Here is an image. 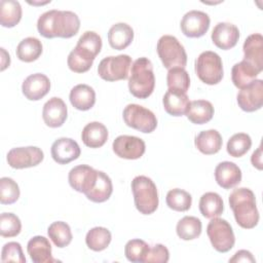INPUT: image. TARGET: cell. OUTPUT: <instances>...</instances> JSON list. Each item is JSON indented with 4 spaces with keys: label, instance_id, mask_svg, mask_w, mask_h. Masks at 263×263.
Returning a JSON list of instances; mask_svg holds the SVG:
<instances>
[{
    "label": "cell",
    "instance_id": "1",
    "mask_svg": "<svg viewBox=\"0 0 263 263\" xmlns=\"http://www.w3.org/2000/svg\"><path fill=\"white\" fill-rule=\"evenodd\" d=\"M80 28L78 15L70 10L51 9L42 13L37 21V29L45 38H71Z\"/></svg>",
    "mask_w": 263,
    "mask_h": 263
},
{
    "label": "cell",
    "instance_id": "2",
    "mask_svg": "<svg viewBox=\"0 0 263 263\" xmlns=\"http://www.w3.org/2000/svg\"><path fill=\"white\" fill-rule=\"evenodd\" d=\"M229 205L236 223L245 229H252L259 222V212L254 192L249 188L234 189L229 195Z\"/></svg>",
    "mask_w": 263,
    "mask_h": 263
},
{
    "label": "cell",
    "instance_id": "3",
    "mask_svg": "<svg viewBox=\"0 0 263 263\" xmlns=\"http://www.w3.org/2000/svg\"><path fill=\"white\" fill-rule=\"evenodd\" d=\"M155 77L153 66L148 58L137 59L130 67L128 78V89L130 93L139 99L148 98L154 90Z\"/></svg>",
    "mask_w": 263,
    "mask_h": 263
},
{
    "label": "cell",
    "instance_id": "4",
    "mask_svg": "<svg viewBox=\"0 0 263 263\" xmlns=\"http://www.w3.org/2000/svg\"><path fill=\"white\" fill-rule=\"evenodd\" d=\"M132 191L137 210L143 215L154 213L158 206V193L154 182L146 176H137L132 181Z\"/></svg>",
    "mask_w": 263,
    "mask_h": 263
},
{
    "label": "cell",
    "instance_id": "5",
    "mask_svg": "<svg viewBox=\"0 0 263 263\" xmlns=\"http://www.w3.org/2000/svg\"><path fill=\"white\" fill-rule=\"evenodd\" d=\"M157 53L164 68H184L187 64V53L180 41L172 35H163L157 42Z\"/></svg>",
    "mask_w": 263,
    "mask_h": 263
},
{
    "label": "cell",
    "instance_id": "6",
    "mask_svg": "<svg viewBox=\"0 0 263 263\" xmlns=\"http://www.w3.org/2000/svg\"><path fill=\"white\" fill-rule=\"evenodd\" d=\"M195 73L205 84L214 85L223 78V64L217 52L205 50L195 60Z\"/></svg>",
    "mask_w": 263,
    "mask_h": 263
},
{
    "label": "cell",
    "instance_id": "7",
    "mask_svg": "<svg viewBox=\"0 0 263 263\" xmlns=\"http://www.w3.org/2000/svg\"><path fill=\"white\" fill-rule=\"evenodd\" d=\"M206 233L213 248L220 253H226L234 246L235 236L232 227L224 219L213 218L208 224Z\"/></svg>",
    "mask_w": 263,
    "mask_h": 263
},
{
    "label": "cell",
    "instance_id": "8",
    "mask_svg": "<svg viewBox=\"0 0 263 263\" xmlns=\"http://www.w3.org/2000/svg\"><path fill=\"white\" fill-rule=\"evenodd\" d=\"M125 124L145 134L152 133L157 126L154 113L138 104H128L122 113Z\"/></svg>",
    "mask_w": 263,
    "mask_h": 263
},
{
    "label": "cell",
    "instance_id": "9",
    "mask_svg": "<svg viewBox=\"0 0 263 263\" xmlns=\"http://www.w3.org/2000/svg\"><path fill=\"white\" fill-rule=\"evenodd\" d=\"M132 67V58L128 54L110 55L104 58L98 66L99 76L106 81L126 79Z\"/></svg>",
    "mask_w": 263,
    "mask_h": 263
},
{
    "label": "cell",
    "instance_id": "10",
    "mask_svg": "<svg viewBox=\"0 0 263 263\" xmlns=\"http://www.w3.org/2000/svg\"><path fill=\"white\" fill-rule=\"evenodd\" d=\"M44 158L43 151L36 146L16 147L8 151L6 159L13 168H26L38 165Z\"/></svg>",
    "mask_w": 263,
    "mask_h": 263
},
{
    "label": "cell",
    "instance_id": "11",
    "mask_svg": "<svg viewBox=\"0 0 263 263\" xmlns=\"http://www.w3.org/2000/svg\"><path fill=\"white\" fill-rule=\"evenodd\" d=\"M99 171L86 164H79L71 168L68 175L70 186L85 195L89 193L96 186Z\"/></svg>",
    "mask_w": 263,
    "mask_h": 263
},
{
    "label": "cell",
    "instance_id": "12",
    "mask_svg": "<svg viewBox=\"0 0 263 263\" xmlns=\"http://www.w3.org/2000/svg\"><path fill=\"white\" fill-rule=\"evenodd\" d=\"M112 148L114 153L120 158L138 159L145 153L146 145L139 137L122 135L113 141Z\"/></svg>",
    "mask_w": 263,
    "mask_h": 263
},
{
    "label": "cell",
    "instance_id": "13",
    "mask_svg": "<svg viewBox=\"0 0 263 263\" xmlns=\"http://www.w3.org/2000/svg\"><path fill=\"white\" fill-rule=\"evenodd\" d=\"M210 16L200 10L186 12L181 21V30L187 37L197 38L203 36L210 28Z\"/></svg>",
    "mask_w": 263,
    "mask_h": 263
},
{
    "label": "cell",
    "instance_id": "14",
    "mask_svg": "<svg viewBox=\"0 0 263 263\" xmlns=\"http://www.w3.org/2000/svg\"><path fill=\"white\" fill-rule=\"evenodd\" d=\"M237 104L246 112L259 110L263 104V81L256 79L237 93Z\"/></svg>",
    "mask_w": 263,
    "mask_h": 263
},
{
    "label": "cell",
    "instance_id": "15",
    "mask_svg": "<svg viewBox=\"0 0 263 263\" xmlns=\"http://www.w3.org/2000/svg\"><path fill=\"white\" fill-rule=\"evenodd\" d=\"M80 147L76 141L70 138H59L50 149L53 160L60 164H67L80 156Z\"/></svg>",
    "mask_w": 263,
    "mask_h": 263
},
{
    "label": "cell",
    "instance_id": "16",
    "mask_svg": "<svg viewBox=\"0 0 263 263\" xmlns=\"http://www.w3.org/2000/svg\"><path fill=\"white\" fill-rule=\"evenodd\" d=\"M50 89L49 78L42 73L29 75L22 84L24 96L30 101H38L48 93Z\"/></svg>",
    "mask_w": 263,
    "mask_h": 263
},
{
    "label": "cell",
    "instance_id": "17",
    "mask_svg": "<svg viewBox=\"0 0 263 263\" xmlns=\"http://www.w3.org/2000/svg\"><path fill=\"white\" fill-rule=\"evenodd\" d=\"M239 38L238 28L231 23H218L212 31L213 43L221 49H230L234 47Z\"/></svg>",
    "mask_w": 263,
    "mask_h": 263
},
{
    "label": "cell",
    "instance_id": "18",
    "mask_svg": "<svg viewBox=\"0 0 263 263\" xmlns=\"http://www.w3.org/2000/svg\"><path fill=\"white\" fill-rule=\"evenodd\" d=\"M68 109L65 102L59 97L50 98L43 106L42 117L49 127H60L67 119Z\"/></svg>",
    "mask_w": 263,
    "mask_h": 263
},
{
    "label": "cell",
    "instance_id": "19",
    "mask_svg": "<svg viewBox=\"0 0 263 263\" xmlns=\"http://www.w3.org/2000/svg\"><path fill=\"white\" fill-rule=\"evenodd\" d=\"M243 61L248 62L260 72L263 70V37L260 33H254L243 42Z\"/></svg>",
    "mask_w": 263,
    "mask_h": 263
},
{
    "label": "cell",
    "instance_id": "20",
    "mask_svg": "<svg viewBox=\"0 0 263 263\" xmlns=\"http://www.w3.org/2000/svg\"><path fill=\"white\" fill-rule=\"evenodd\" d=\"M215 179L219 186L230 189L240 183L241 171L234 162L222 161L215 168Z\"/></svg>",
    "mask_w": 263,
    "mask_h": 263
},
{
    "label": "cell",
    "instance_id": "21",
    "mask_svg": "<svg viewBox=\"0 0 263 263\" xmlns=\"http://www.w3.org/2000/svg\"><path fill=\"white\" fill-rule=\"evenodd\" d=\"M27 251L35 263H54L58 262L51 255L49 240L41 235L33 236L27 245Z\"/></svg>",
    "mask_w": 263,
    "mask_h": 263
},
{
    "label": "cell",
    "instance_id": "22",
    "mask_svg": "<svg viewBox=\"0 0 263 263\" xmlns=\"http://www.w3.org/2000/svg\"><path fill=\"white\" fill-rule=\"evenodd\" d=\"M162 103L166 113L172 116H182L186 114L190 102L186 92L179 89L168 88L163 96Z\"/></svg>",
    "mask_w": 263,
    "mask_h": 263
},
{
    "label": "cell",
    "instance_id": "23",
    "mask_svg": "<svg viewBox=\"0 0 263 263\" xmlns=\"http://www.w3.org/2000/svg\"><path fill=\"white\" fill-rule=\"evenodd\" d=\"M95 58L96 55L91 53L90 50L77 44L69 53L67 64L71 71L75 73H84L92 66Z\"/></svg>",
    "mask_w": 263,
    "mask_h": 263
},
{
    "label": "cell",
    "instance_id": "24",
    "mask_svg": "<svg viewBox=\"0 0 263 263\" xmlns=\"http://www.w3.org/2000/svg\"><path fill=\"white\" fill-rule=\"evenodd\" d=\"M81 139L85 146L89 148H100L108 139V129L99 121L89 122L83 127Z\"/></svg>",
    "mask_w": 263,
    "mask_h": 263
},
{
    "label": "cell",
    "instance_id": "25",
    "mask_svg": "<svg viewBox=\"0 0 263 263\" xmlns=\"http://www.w3.org/2000/svg\"><path fill=\"white\" fill-rule=\"evenodd\" d=\"M69 99L74 108L80 111H86L93 107L96 103V92L93 88L87 84H77L71 89Z\"/></svg>",
    "mask_w": 263,
    "mask_h": 263
},
{
    "label": "cell",
    "instance_id": "26",
    "mask_svg": "<svg viewBox=\"0 0 263 263\" xmlns=\"http://www.w3.org/2000/svg\"><path fill=\"white\" fill-rule=\"evenodd\" d=\"M134 39L133 28L125 23L113 25L108 32V41L112 48L121 50L126 48Z\"/></svg>",
    "mask_w": 263,
    "mask_h": 263
},
{
    "label": "cell",
    "instance_id": "27",
    "mask_svg": "<svg viewBox=\"0 0 263 263\" xmlns=\"http://www.w3.org/2000/svg\"><path fill=\"white\" fill-rule=\"evenodd\" d=\"M195 147L203 154L211 155L220 151L223 140L220 133L216 129L200 132L194 140Z\"/></svg>",
    "mask_w": 263,
    "mask_h": 263
},
{
    "label": "cell",
    "instance_id": "28",
    "mask_svg": "<svg viewBox=\"0 0 263 263\" xmlns=\"http://www.w3.org/2000/svg\"><path fill=\"white\" fill-rule=\"evenodd\" d=\"M260 71L258 69L242 60L232 67L231 79L237 88L242 89L255 81Z\"/></svg>",
    "mask_w": 263,
    "mask_h": 263
},
{
    "label": "cell",
    "instance_id": "29",
    "mask_svg": "<svg viewBox=\"0 0 263 263\" xmlns=\"http://www.w3.org/2000/svg\"><path fill=\"white\" fill-rule=\"evenodd\" d=\"M214 115V107L206 100H195L189 103L186 111L187 118L195 124L209 122Z\"/></svg>",
    "mask_w": 263,
    "mask_h": 263
},
{
    "label": "cell",
    "instance_id": "30",
    "mask_svg": "<svg viewBox=\"0 0 263 263\" xmlns=\"http://www.w3.org/2000/svg\"><path fill=\"white\" fill-rule=\"evenodd\" d=\"M199 211L208 219L219 217L224 211L222 197L216 192H205L199 199Z\"/></svg>",
    "mask_w": 263,
    "mask_h": 263
},
{
    "label": "cell",
    "instance_id": "31",
    "mask_svg": "<svg viewBox=\"0 0 263 263\" xmlns=\"http://www.w3.org/2000/svg\"><path fill=\"white\" fill-rule=\"evenodd\" d=\"M22 18V6L15 0H2L0 2V24L6 28H12Z\"/></svg>",
    "mask_w": 263,
    "mask_h": 263
},
{
    "label": "cell",
    "instance_id": "32",
    "mask_svg": "<svg viewBox=\"0 0 263 263\" xmlns=\"http://www.w3.org/2000/svg\"><path fill=\"white\" fill-rule=\"evenodd\" d=\"M42 53V43L36 37H27L23 39L16 47V57L18 60L31 63L36 61Z\"/></svg>",
    "mask_w": 263,
    "mask_h": 263
},
{
    "label": "cell",
    "instance_id": "33",
    "mask_svg": "<svg viewBox=\"0 0 263 263\" xmlns=\"http://www.w3.org/2000/svg\"><path fill=\"white\" fill-rule=\"evenodd\" d=\"M113 191L112 181L107 174L99 171L98 180L93 189L86 194V197L93 202H104L109 199Z\"/></svg>",
    "mask_w": 263,
    "mask_h": 263
},
{
    "label": "cell",
    "instance_id": "34",
    "mask_svg": "<svg viewBox=\"0 0 263 263\" xmlns=\"http://www.w3.org/2000/svg\"><path fill=\"white\" fill-rule=\"evenodd\" d=\"M201 221L193 216H185L177 223L176 231L183 240H192L201 233Z\"/></svg>",
    "mask_w": 263,
    "mask_h": 263
},
{
    "label": "cell",
    "instance_id": "35",
    "mask_svg": "<svg viewBox=\"0 0 263 263\" xmlns=\"http://www.w3.org/2000/svg\"><path fill=\"white\" fill-rule=\"evenodd\" d=\"M111 232L105 227H93L86 233L85 242L86 246L95 251L100 252L105 250L111 242Z\"/></svg>",
    "mask_w": 263,
    "mask_h": 263
},
{
    "label": "cell",
    "instance_id": "36",
    "mask_svg": "<svg viewBox=\"0 0 263 263\" xmlns=\"http://www.w3.org/2000/svg\"><path fill=\"white\" fill-rule=\"evenodd\" d=\"M47 234L58 248L67 247L73 238L70 226L63 221L51 223L47 228Z\"/></svg>",
    "mask_w": 263,
    "mask_h": 263
},
{
    "label": "cell",
    "instance_id": "37",
    "mask_svg": "<svg viewBox=\"0 0 263 263\" xmlns=\"http://www.w3.org/2000/svg\"><path fill=\"white\" fill-rule=\"evenodd\" d=\"M165 201L170 209L177 212H186L191 206L192 197L187 191L175 188L167 192Z\"/></svg>",
    "mask_w": 263,
    "mask_h": 263
},
{
    "label": "cell",
    "instance_id": "38",
    "mask_svg": "<svg viewBox=\"0 0 263 263\" xmlns=\"http://www.w3.org/2000/svg\"><path fill=\"white\" fill-rule=\"evenodd\" d=\"M150 246L140 238L130 239L126 242L124 248V254L130 262H145Z\"/></svg>",
    "mask_w": 263,
    "mask_h": 263
},
{
    "label": "cell",
    "instance_id": "39",
    "mask_svg": "<svg viewBox=\"0 0 263 263\" xmlns=\"http://www.w3.org/2000/svg\"><path fill=\"white\" fill-rule=\"evenodd\" d=\"M252 146V139L248 134L238 133L233 135L227 142V152L230 156L241 157Z\"/></svg>",
    "mask_w": 263,
    "mask_h": 263
},
{
    "label": "cell",
    "instance_id": "40",
    "mask_svg": "<svg viewBox=\"0 0 263 263\" xmlns=\"http://www.w3.org/2000/svg\"><path fill=\"white\" fill-rule=\"evenodd\" d=\"M166 83L168 88L179 89L186 92L190 86V78L188 72L181 67L172 68L166 75Z\"/></svg>",
    "mask_w": 263,
    "mask_h": 263
},
{
    "label": "cell",
    "instance_id": "41",
    "mask_svg": "<svg viewBox=\"0 0 263 263\" xmlns=\"http://www.w3.org/2000/svg\"><path fill=\"white\" fill-rule=\"evenodd\" d=\"M22 223L20 218L12 213H2L0 216V234L3 237H14L20 234Z\"/></svg>",
    "mask_w": 263,
    "mask_h": 263
},
{
    "label": "cell",
    "instance_id": "42",
    "mask_svg": "<svg viewBox=\"0 0 263 263\" xmlns=\"http://www.w3.org/2000/svg\"><path fill=\"white\" fill-rule=\"evenodd\" d=\"M20 197V188L14 180L8 177L0 179V202L2 204L14 203Z\"/></svg>",
    "mask_w": 263,
    "mask_h": 263
},
{
    "label": "cell",
    "instance_id": "43",
    "mask_svg": "<svg viewBox=\"0 0 263 263\" xmlns=\"http://www.w3.org/2000/svg\"><path fill=\"white\" fill-rule=\"evenodd\" d=\"M1 261L6 262H17V263H25L26 258L24 256L21 243L16 241H9L5 243L2 248L1 253Z\"/></svg>",
    "mask_w": 263,
    "mask_h": 263
},
{
    "label": "cell",
    "instance_id": "44",
    "mask_svg": "<svg viewBox=\"0 0 263 263\" xmlns=\"http://www.w3.org/2000/svg\"><path fill=\"white\" fill-rule=\"evenodd\" d=\"M77 44L87 48L97 57L102 49V38L93 31H86L79 37Z\"/></svg>",
    "mask_w": 263,
    "mask_h": 263
},
{
    "label": "cell",
    "instance_id": "45",
    "mask_svg": "<svg viewBox=\"0 0 263 263\" xmlns=\"http://www.w3.org/2000/svg\"><path fill=\"white\" fill-rule=\"evenodd\" d=\"M170 259L167 248L161 243H157L150 248L145 263H166Z\"/></svg>",
    "mask_w": 263,
    "mask_h": 263
},
{
    "label": "cell",
    "instance_id": "46",
    "mask_svg": "<svg viewBox=\"0 0 263 263\" xmlns=\"http://www.w3.org/2000/svg\"><path fill=\"white\" fill-rule=\"evenodd\" d=\"M229 262H251L254 263L256 262V259L252 255L251 252L247 250H240L237 251L232 258L229 259Z\"/></svg>",
    "mask_w": 263,
    "mask_h": 263
},
{
    "label": "cell",
    "instance_id": "47",
    "mask_svg": "<svg viewBox=\"0 0 263 263\" xmlns=\"http://www.w3.org/2000/svg\"><path fill=\"white\" fill-rule=\"evenodd\" d=\"M251 161L255 167H257L258 170H262V147H261V145L258 147V149L256 151L253 152Z\"/></svg>",
    "mask_w": 263,
    "mask_h": 263
},
{
    "label": "cell",
    "instance_id": "48",
    "mask_svg": "<svg viewBox=\"0 0 263 263\" xmlns=\"http://www.w3.org/2000/svg\"><path fill=\"white\" fill-rule=\"evenodd\" d=\"M1 49V71H3V70H5L8 66H9V64H10V57H9V54L6 52V50L3 48V47H1L0 48Z\"/></svg>",
    "mask_w": 263,
    "mask_h": 263
}]
</instances>
